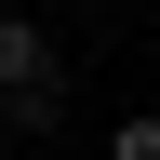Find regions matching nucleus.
I'll use <instances>...</instances> for the list:
<instances>
[{
  "mask_svg": "<svg viewBox=\"0 0 160 160\" xmlns=\"http://www.w3.org/2000/svg\"><path fill=\"white\" fill-rule=\"evenodd\" d=\"M0 107L27 120V133L53 120V40H40L27 13H0Z\"/></svg>",
  "mask_w": 160,
  "mask_h": 160,
  "instance_id": "f257e3e1",
  "label": "nucleus"
},
{
  "mask_svg": "<svg viewBox=\"0 0 160 160\" xmlns=\"http://www.w3.org/2000/svg\"><path fill=\"white\" fill-rule=\"evenodd\" d=\"M107 160H160V120H120V133H107Z\"/></svg>",
  "mask_w": 160,
  "mask_h": 160,
  "instance_id": "f03ea898",
  "label": "nucleus"
}]
</instances>
